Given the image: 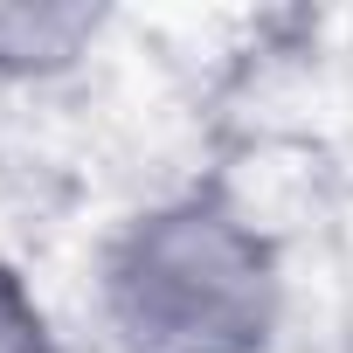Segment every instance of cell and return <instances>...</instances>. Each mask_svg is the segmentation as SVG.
Here are the masks:
<instances>
[{
	"mask_svg": "<svg viewBox=\"0 0 353 353\" xmlns=\"http://www.w3.org/2000/svg\"><path fill=\"white\" fill-rule=\"evenodd\" d=\"M284 250L229 188L132 208L97 256V319L118 353H277Z\"/></svg>",
	"mask_w": 353,
	"mask_h": 353,
	"instance_id": "1",
	"label": "cell"
},
{
	"mask_svg": "<svg viewBox=\"0 0 353 353\" xmlns=\"http://www.w3.org/2000/svg\"><path fill=\"white\" fill-rule=\"evenodd\" d=\"M111 35V8L97 0H0V83L42 90L77 77Z\"/></svg>",
	"mask_w": 353,
	"mask_h": 353,
	"instance_id": "2",
	"label": "cell"
},
{
	"mask_svg": "<svg viewBox=\"0 0 353 353\" xmlns=\"http://www.w3.org/2000/svg\"><path fill=\"white\" fill-rule=\"evenodd\" d=\"M0 353H70L49 298L35 291V277L21 263L0 256Z\"/></svg>",
	"mask_w": 353,
	"mask_h": 353,
	"instance_id": "3",
	"label": "cell"
}]
</instances>
